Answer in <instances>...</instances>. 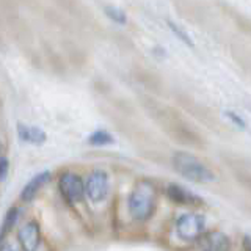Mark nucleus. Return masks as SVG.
Listing matches in <instances>:
<instances>
[{
  "label": "nucleus",
  "mask_w": 251,
  "mask_h": 251,
  "mask_svg": "<svg viewBox=\"0 0 251 251\" xmlns=\"http://www.w3.org/2000/svg\"><path fill=\"white\" fill-rule=\"evenodd\" d=\"M157 204V187L148 179H141L129 195V214L137 222H146L152 217Z\"/></svg>",
  "instance_id": "1"
},
{
  "label": "nucleus",
  "mask_w": 251,
  "mask_h": 251,
  "mask_svg": "<svg viewBox=\"0 0 251 251\" xmlns=\"http://www.w3.org/2000/svg\"><path fill=\"white\" fill-rule=\"evenodd\" d=\"M173 168L180 176L196 184H207L215 180V175L206 163L188 152H176L173 155Z\"/></svg>",
  "instance_id": "2"
},
{
  "label": "nucleus",
  "mask_w": 251,
  "mask_h": 251,
  "mask_svg": "<svg viewBox=\"0 0 251 251\" xmlns=\"http://www.w3.org/2000/svg\"><path fill=\"white\" fill-rule=\"evenodd\" d=\"M206 220L201 214H184L176 222V232L182 240L193 242L204 234Z\"/></svg>",
  "instance_id": "3"
},
{
  "label": "nucleus",
  "mask_w": 251,
  "mask_h": 251,
  "mask_svg": "<svg viewBox=\"0 0 251 251\" xmlns=\"http://www.w3.org/2000/svg\"><path fill=\"white\" fill-rule=\"evenodd\" d=\"M85 184V195L93 202H102L110 192V180L105 171L96 170L88 176Z\"/></svg>",
  "instance_id": "4"
},
{
  "label": "nucleus",
  "mask_w": 251,
  "mask_h": 251,
  "mask_svg": "<svg viewBox=\"0 0 251 251\" xmlns=\"http://www.w3.org/2000/svg\"><path fill=\"white\" fill-rule=\"evenodd\" d=\"M58 188L65 200L71 204L80 202L85 198V184L82 177L75 173H65L60 176Z\"/></svg>",
  "instance_id": "5"
},
{
  "label": "nucleus",
  "mask_w": 251,
  "mask_h": 251,
  "mask_svg": "<svg viewBox=\"0 0 251 251\" xmlns=\"http://www.w3.org/2000/svg\"><path fill=\"white\" fill-rule=\"evenodd\" d=\"M18 240L22 251H38L41 243V229L36 222H28L18 231Z\"/></svg>",
  "instance_id": "6"
},
{
  "label": "nucleus",
  "mask_w": 251,
  "mask_h": 251,
  "mask_svg": "<svg viewBox=\"0 0 251 251\" xmlns=\"http://www.w3.org/2000/svg\"><path fill=\"white\" fill-rule=\"evenodd\" d=\"M200 251H229L231 240L222 231H210L204 232L198 239Z\"/></svg>",
  "instance_id": "7"
},
{
  "label": "nucleus",
  "mask_w": 251,
  "mask_h": 251,
  "mask_svg": "<svg viewBox=\"0 0 251 251\" xmlns=\"http://www.w3.org/2000/svg\"><path fill=\"white\" fill-rule=\"evenodd\" d=\"M50 179V173L49 171H43V173H38L36 176L31 177L28 182L25 184V187L22 188L21 192V200L25 201V202H30L35 200V196L38 195V192L41 190L43 185H46L49 182Z\"/></svg>",
  "instance_id": "8"
},
{
  "label": "nucleus",
  "mask_w": 251,
  "mask_h": 251,
  "mask_svg": "<svg viewBox=\"0 0 251 251\" xmlns=\"http://www.w3.org/2000/svg\"><path fill=\"white\" fill-rule=\"evenodd\" d=\"M167 195L171 201H175L177 204H187V206H198L202 202L200 196H196L195 193L188 192L187 188L177 184H170L167 188Z\"/></svg>",
  "instance_id": "9"
},
{
  "label": "nucleus",
  "mask_w": 251,
  "mask_h": 251,
  "mask_svg": "<svg viewBox=\"0 0 251 251\" xmlns=\"http://www.w3.org/2000/svg\"><path fill=\"white\" fill-rule=\"evenodd\" d=\"M18 135L22 141L30 145H43L47 140V135L43 129L36 127V126H28V124H18Z\"/></svg>",
  "instance_id": "10"
},
{
  "label": "nucleus",
  "mask_w": 251,
  "mask_h": 251,
  "mask_svg": "<svg viewBox=\"0 0 251 251\" xmlns=\"http://www.w3.org/2000/svg\"><path fill=\"white\" fill-rule=\"evenodd\" d=\"M18 217H19V209L18 207L8 209L6 215L3 218V223H2V226H0V243H2L6 235L10 234V231L13 229V226L16 225V222H18Z\"/></svg>",
  "instance_id": "11"
},
{
  "label": "nucleus",
  "mask_w": 251,
  "mask_h": 251,
  "mask_svg": "<svg viewBox=\"0 0 251 251\" xmlns=\"http://www.w3.org/2000/svg\"><path fill=\"white\" fill-rule=\"evenodd\" d=\"M88 141L94 146H105V145H112L115 138L112 133H108L107 130H96L88 137Z\"/></svg>",
  "instance_id": "12"
},
{
  "label": "nucleus",
  "mask_w": 251,
  "mask_h": 251,
  "mask_svg": "<svg viewBox=\"0 0 251 251\" xmlns=\"http://www.w3.org/2000/svg\"><path fill=\"white\" fill-rule=\"evenodd\" d=\"M104 11H105V14L108 16V18L112 19L113 22H116V24H121V25H123V24L127 22V18H126V13H124L123 10H120V8L108 5V6L104 8Z\"/></svg>",
  "instance_id": "13"
},
{
  "label": "nucleus",
  "mask_w": 251,
  "mask_h": 251,
  "mask_svg": "<svg viewBox=\"0 0 251 251\" xmlns=\"http://www.w3.org/2000/svg\"><path fill=\"white\" fill-rule=\"evenodd\" d=\"M170 28H171V31L175 33L179 39H182V41L185 43V44H188V46H193V41L190 39V36H188L185 31L180 28L177 24H173V22H170Z\"/></svg>",
  "instance_id": "14"
},
{
  "label": "nucleus",
  "mask_w": 251,
  "mask_h": 251,
  "mask_svg": "<svg viewBox=\"0 0 251 251\" xmlns=\"http://www.w3.org/2000/svg\"><path fill=\"white\" fill-rule=\"evenodd\" d=\"M8 170H10V162H8L6 157H0V180L6 177Z\"/></svg>",
  "instance_id": "15"
},
{
  "label": "nucleus",
  "mask_w": 251,
  "mask_h": 251,
  "mask_svg": "<svg viewBox=\"0 0 251 251\" xmlns=\"http://www.w3.org/2000/svg\"><path fill=\"white\" fill-rule=\"evenodd\" d=\"M226 115L231 118L232 123H234L235 126H237V127H240V129H245V121H243L240 116H237V115L232 113V112H226Z\"/></svg>",
  "instance_id": "16"
},
{
  "label": "nucleus",
  "mask_w": 251,
  "mask_h": 251,
  "mask_svg": "<svg viewBox=\"0 0 251 251\" xmlns=\"http://www.w3.org/2000/svg\"><path fill=\"white\" fill-rule=\"evenodd\" d=\"M0 251H16L11 245H8V243H3V245H0Z\"/></svg>",
  "instance_id": "17"
}]
</instances>
